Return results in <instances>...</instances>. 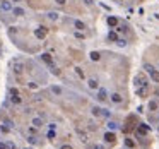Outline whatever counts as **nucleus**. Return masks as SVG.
<instances>
[{"mask_svg": "<svg viewBox=\"0 0 159 149\" xmlns=\"http://www.w3.org/2000/svg\"><path fill=\"white\" fill-rule=\"evenodd\" d=\"M84 4H85V5H92V4H94V0H84Z\"/></svg>", "mask_w": 159, "mask_h": 149, "instance_id": "72a5a7b5", "label": "nucleus"}, {"mask_svg": "<svg viewBox=\"0 0 159 149\" xmlns=\"http://www.w3.org/2000/svg\"><path fill=\"white\" fill-rule=\"evenodd\" d=\"M144 69H145V72L151 75V79H152L154 82H159V69H154L151 63H144Z\"/></svg>", "mask_w": 159, "mask_h": 149, "instance_id": "f03ea898", "label": "nucleus"}, {"mask_svg": "<svg viewBox=\"0 0 159 149\" xmlns=\"http://www.w3.org/2000/svg\"><path fill=\"white\" fill-rule=\"evenodd\" d=\"M24 149H31V147H24Z\"/></svg>", "mask_w": 159, "mask_h": 149, "instance_id": "a19ab883", "label": "nucleus"}, {"mask_svg": "<svg viewBox=\"0 0 159 149\" xmlns=\"http://www.w3.org/2000/svg\"><path fill=\"white\" fill-rule=\"evenodd\" d=\"M0 10H2V9H0Z\"/></svg>", "mask_w": 159, "mask_h": 149, "instance_id": "37998d69", "label": "nucleus"}, {"mask_svg": "<svg viewBox=\"0 0 159 149\" xmlns=\"http://www.w3.org/2000/svg\"><path fill=\"white\" fill-rule=\"evenodd\" d=\"M111 101L120 105L121 101H123V98H121V94H120V93H113V94H111Z\"/></svg>", "mask_w": 159, "mask_h": 149, "instance_id": "dca6fc26", "label": "nucleus"}, {"mask_svg": "<svg viewBox=\"0 0 159 149\" xmlns=\"http://www.w3.org/2000/svg\"><path fill=\"white\" fill-rule=\"evenodd\" d=\"M34 36H36V38H38V40H43V38H45L46 36V28H43V29H36V31H34Z\"/></svg>", "mask_w": 159, "mask_h": 149, "instance_id": "f8f14e48", "label": "nucleus"}, {"mask_svg": "<svg viewBox=\"0 0 159 149\" xmlns=\"http://www.w3.org/2000/svg\"><path fill=\"white\" fill-rule=\"evenodd\" d=\"M157 122H159V118H157Z\"/></svg>", "mask_w": 159, "mask_h": 149, "instance_id": "79ce46f5", "label": "nucleus"}, {"mask_svg": "<svg viewBox=\"0 0 159 149\" xmlns=\"http://www.w3.org/2000/svg\"><path fill=\"white\" fill-rule=\"evenodd\" d=\"M60 149H72V146H68V144H63Z\"/></svg>", "mask_w": 159, "mask_h": 149, "instance_id": "c9c22d12", "label": "nucleus"}, {"mask_svg": "<svg viewBox=\"0 0 159 149\" xmlns=\"http://www.w3.org/2000/svg\"><path fill=\"white\" fill-rule=\"evenodd\" d=\"M0 9H2L4 12H10L12 10V4L9 2V0H4V2L0 4Z\"/></svg>", "mask_w": 159, "mask_h": 149, "instance_id": "9b49d317", "label": "nucleus"}, {"mask_svg": "<svg viewBox=\"0 0 159 149\" xmlns=\"http://www.w3.org/2000/svg\"><path fill=\"white\" fill-rule=\"evenodd\" d=\"M28 141H29L31 144H38V142H40V141L36 139V135H29V137H28Z\"/></svg>", "mask_w": 159, "mask_h": 149, "instance_id": "bb28decb", "label": "nucleus"}, {"mask_svg": "<svg viewBox=\"0 0 159 149\" xmlns=\"http://www.w3.org/2000/svg\"><path fill=\"white\" fill-rule=\"evenodd\" d=\"M40 58H41V60H43V62L46 63V65H48V67H50V65H53V57H51L50 53H41V55H40Z\"/></svg>", "mask_w": 159, "mask_h": 149, "instance_id": "0eeeda50", "label": "nucleus"}, {"mask_svg": "<svg viewBox=\"0 0 159 149\" xmlns=\"http://www.w3.org/2000/svg\"><path fill=\"white\" fill-rule=\"evenodd\" d=\"M10 101L14 105H21V103H22V98L19 96V94H16V96H10Z\"/></svg>", "mask_w": 159, "mask_h": 149, "instance_id": "412c9836", "label": "nucleus"}, {"mask_svg": "<svg viewBox=\"0 0 159 149\" xmlns=\"http://www.w3.org/2000/svg\"><path fill=\"white\" fill-rule=\"evenodd\" d=\"M55 137H57V134H55V130H51V129H50V132H48V139H51V141H53Z\"/></svg>", "mask_w": 159, "mask_h": 149, "instance_id": "7c9ffc66", "label": "nucleus"}, {"mask_svg": "<svg viewBox=\"0 0 159 149\" xmlns=\"http://www.w3.org/2000/svg\"><path fill=\"white\" fill-rule=\"evenodd\" d=\"M104 141H106V142H115V141H116V135H115V132H113V130L106 132V134H104Z\"/></svg>", "mask_w": 159, "mask_h": 149, "instance_id": "9d476101", "label": "nucleus"}, {"mask_svg": "<svg viewBox=\"0 0 159 149\" xmlns=\"http://www.w3.org/2000/svg\"><path fill=\"white\" fill-rule=\"evenodd\" d=\"M31 123H33V127H36V129H41V127L45 125V122H43L41 117H33V118H31Z\"/></svg>", "mask_w": 159, "mask_h": 149, "instance_id": "423d86ee", "label": "nucleus"}, {"mask_svg": "<svg viewBox=\"0 0 159 149\" xmlns=\"http://www.w3.org/2000/svg\"><path fill=\"white\" fill-rule=\"evenodd\" d=\"M29 87H33V89H36V87H38V84H34V82H29Z\"/></svg>", "mask_w": 159, "mask_h": 149, "instance_id": "4c0bfd02", "label": "nucleus"}, {"mask_svg": "<svg viewBox=\"0 0 159 149\" xmlns=\"http://www.w3.org/2000/svg\"><path fill=\"white\" fill-rule=\"evenodd\" d=\"M55 2H57L58 5H63V4H65V2H67V0H55Z\"/></svg>", "mask_w": 159, "mask_h": 149, "instance_id": "e433bc0d", "label": "nucleus"}, {"mask_svg": "<svg viewBox=\"0 0 159 149\" xmlns=\"http://www.w3.org/2000/svg\"><path fill=\"white\" fill-rule=\"evenodd\" d=\"M14 2H21V0H14Z\"/></svg>", "mask_w": 159, "mask_h": 149, "instance_id": "ea45409f", "label": "nucleus"}, {"mask_svg": "<svg viewBox=\"0 0 159 149\" xmlns=\"http://www.w3.org/2000/svg\"><path fill=\"white\" fill-rule=\"evenodd\" d=\"M123 142H125V146H127V147H130V149H133V147H135V142H133V141H132L130 137H125V141H123Z\"/></svg>", "mask_w": 159, "mask_h": 149, "instance_id": "4be33fe9", "label": "nucleus"}, {"mask_svg": "<svg viewBox=\"0 0 159 149\" xmlns=\"http://www.w3.org/2000/svg\"><path fill=\"white\" fill-rule=\"evenodd\" d=\"M99 58H101V53L99 52H91V60L92 62H97Z\"/></svg>", "mask_w": 159, "mask_h": 149, "instance_id": "5701e85b", "label": "nucleus"}, {"mask_svg": "<svg viewBox=\"0 0 159 149\" xmlns=\"http://www.w3.org/2000/svg\"><path fill=\"white\" fill-rule=\"evenodd\" d=\"M77 134H79V139L82 141V142H87V134H85L84 130H80V129H77Z\"/></svg>", "mask_w": 159, "mask_h": 149, "instance_id": "aec40b11", "label": "nucleus"}, {"mask_svg": "<svg viewBox=\"0 0 159 149\" xmlns=\"http://www.w3.org/2000/svg\"><path fill=\"white\" fill-rule=\"evenodd\" d=\"M7 149H17L16 142H12V141H9V142H7Z\"/></svg>", "mask_w": 159, "mask_h": 149, "instance_id": "c756f323", "label": "nucleus"}, {"mask_svg": "<svg viewBox=\"0 0 159 149\" xmlns=\"http://www.w3.org/2000/svg\"><path fill=\"white\" fill-rule=\"evenodd\" d=\"M74 26H75L77 31H84V29H85V24L82 22V21H79V19H75V21H74Z\"/></svg>", "mask_w": 159, "mask_h": 149, "instance_id": "f3484780", "label": "nucleus"}, {"mask_svg": "<svg viewBox=\"0 0 159 149\" xmlns=\"http://www.w3.org/2000/svg\"><path fill=\"white\" fill-rule=\"evenodd\" d=\"M12 14H14L16 17H22L24 14H26V10L21 9V7H14V9H12Z\"/></svg>", "mask_w": 159, "mask_h": 149, "instance_id": "4468645a", "label": "nucleus"}, {"mask_svg": "<svg viewBox=\"0 0 159 149\" xmlns=\"http://www.w3.org/2000/svg\"><path fill=\"white\" fill-rule=\"evenodd\" d=\"M92 115H94V117H99V118H109V117H111V111L106 110V108L94 106V108H92Z\"/></svg>", "mask_w": 159, "mask_h": 149, "instance_id": "7ed1b4c3", "label": "nucleus"}, {"mask_svg": "<svg viewBox=\"0 0 159 149\" xmlns=\"http://www.w3.org/2000/svg\"><path fill=\"white\" fill-rule=\"evenodd\" d=\"M106 125H108V129L109 130H116V129H118V123H116V122H108V123H106Z\"/></svg>", "mask_w": 159, "mask_h": 149, "instance_id": "b1692460", "label": "nucleus"}, {"mask_svg": "<svg viewBox=\"0 0 159 149\" xmlns=\"http://www.w3.org/2000/svg\"><path fill=\"white\" fill-rule=\"evenodd\" d=\"M12 70H14L16 75H21L24 70H26V63H24L21 58H16V60H12Z\"/></svg>", "mask_w": 159, "mask_h": 149, "instance_id": "f257e3e1", "label": "nucleus"}, {"mask_svg": "<svg viewBox=\"0 0 159 149\" xmlns=\"http://www.w3.org/2000/svg\"><path fill=\"white\" fill-rule=\"evenodd\" d=\"M96 98H97V101H106L108 99V91L104 87H99L97 93H96Z\"/></svg>", "mask_w": 159, "mask_h": 149, "instance_id": "20e7f679", "label": "nucleus"}, {"mask_svg": "<svg viewBox=\"0 0 159 149\" xmlns=\"http://www.w3.org/2000/svg\"><path fill=\"white\" fill-rule=\"evenodd\" d=\"M118 31H120V33H125V31H127V24H120Z\"/></svg>", "mask_w": 159, "mask_h": 149, "instance_id": "2f4dec72", "label": "nucleus"}, {"mask_svg": "<svg viewBox=\"0 0 159 149\" xmlns=\"http://www.w3.org/2000/svg\"><path fill=\"white\" fill-rule=\"evenodd\" d=\"M108 40H109V41H115V43L120 40L118 35H116V31H109V33H108Z\"/></svg>", "mask_w": 159, "mask_h": 149, "instance_id": "6ab92c4d", "label": "nucleus"}, {"mask_svg": "<svg viewBox=\"0 0 159 149\" xmlns=\"http://www.w3.org/2000/svg\"><path fill=\"white\" fill-rule=\"evenodd\" d=\"M116 45H118L120 48H123V46H127V41H125V40H121V38H120V40L116 41Z\"/></svg>", "mask_w": 159, "mask_h": 149, "instance_id": "cd10ccee", "label": "nucleus"}, {"mask_svg": "<svg viewBox=\"0 0 159 149\" xmlns=\"http://www.w3.org/2000/svg\"><path fill=\"white\" fill-rule=\"evenodd\" d=\"M156 96H157V98H159V89H156Z\"/></svg>", "mask_w": 159, "mask_h": 149, "instance_id": "58836bf2", "label": "nucleus"}, {"mask_svg": "<svg viewBox=\"0 0 159 149\" xmlns=\"http://www.w3.org/2000/svg\"><path fill=\"white\" fill-rule=\"evenodd\" d=\"M149 110H151V111H156V110H157V103H156V101H149Z\"/></svg>", "mask_w": 159, "mask_h": 149, "instance_id": "393cba45", "label": "nucleus"}, {"mask_svg": "<svg viewBox=\"0 0 159 149\" xmlns=\"http://www.w3.org/2000/svg\"><path fill=\"white\" fill-rule=\"evenodd\" d=\"M87 86H89V89H99V82H97V79L91 77V79H87Z\"/></svg>", "mask_w": 159, "mask_h": 149, "instance_id": "6e6552de", "label": "nucleus"}, {"mask_svg": "<svg viewBox=\"0 0 159 149\" xmlns=\"http://www.w3.org/2000/svg\"><path fill=\"white\" fill-rule=\"evenodd\" d=\"M75 72H77V75H79L80 79H84V77H85V75H84V70L80 69V67H75Z\"/></svg>", "mask_w": 159, "mask_h": 149, "instance_id": "a878e982", "label": "nucleus"}, {"mask_svg": "<svg viewBox=\"0 0 159 149\" xmlns=\"http://www.w3.org/2000/svg\"><path fill=\"white\" fill-rule=\"evenodd\" d=\"M5 125L9 127V129H12V127H14V123H12V122L9 120V118H5Z\"/></svg>", "mask_w": 159, "mask_h": 149, "instance_id": "473e14b6", "label": "nucleus"}, {"mask_svg": "<svg viewBox=\"0 0 159 149\" xmlns=\"http://www.w3.org/2000/svg\"><path fill=\"white\" fill-rule=\"evenodd\" d=\"M106 22H108L109 28H116V26H118V19L115 17V16H109V17L106 19Z\"/></svg>", "mask_w": 159, "mask_h": 149, "instance_id": "ddd939ff", "label": "nucleus"}, {"mask_svg": "<svg viewBox=\"0 0 159 149\" xmlns=\"http://www.w3.org/2000/svg\"><path fill=\"white\" fill-rule=\"evenodd\" d=\"M46 17L50 19V21H55V22H57L58 19H60V14H58V12H53V10H51V12H48V14H46Z\"/></svg>", "mask_w": 159, "mask_h": 149, "instance_id": "2eb2a0df", "label": "nucleus"}, {"mask_svg": "<svg viewBox=\"0 0 159 149\" xmlns=\"http://www.w3.org/2000/svg\"><path fill=\"white\" fill-rule=\"evenodd\" d=\"M87 149H104L101 144H92V146H87Z\"/></svg>", "mask_w": 159, "mask_h": 149, "instance_id": "c85d7f7f", "label": "nucleus"}, {"mask_svg": "<svg viewBox=\"0 0 159 149\" xmlns=\"http://www.w3.org/2000/svg\"><path fill=\"white\" fill-rule=\"evenodd\" d=\"M135 86L137 87H147V79H145L142 74H139L135 77Z\"/></svg>", "mask_w": 159, "mask_h": 149, "instance_id": "39448f33", "label": "nucleus"}, {"mask_svg": "<svg viewBox=\"0 0 159 149\" xmlns=\"http://www.w3.org/2000/svg\"><path fill=\"white\" fill-rule=\"evenodd\" d=\"M0 149H7V142H0Z\"/></svg>", "mask_w": 159, "mask_h": 149, "instance_id": "f704fd0d", "label": "nucleus"}, {"mask_svg": "<svg viewBox=\"0 0 159 149\" xmlns=\"http://www.w3.org/2000/svg\"><path fill=\"white\" fill-rule=\"evenodd\" d=\"M50 91H51V94H55V96H62L63 94V87L62 86H51Z\"/></svg>", "mask_w": 159, "mask_h": 149, "instance_id": "1a4fd4ad", "label": "nucleus"}, {"mask_svg": "<svg viewBox=\"0 0 159 149\" xmlns=\"http://www.w3.org/2000/svg\"><path fill=\"white\" fill-rule=\"evenodd\" d=\"M137 96H140V98H145L147 96V87H137Z\"/></svg>", "mask_w": 159, "mask_h": 149, "instance_id": "a211bd4d", "label": "nucleus"}]
</instances>
